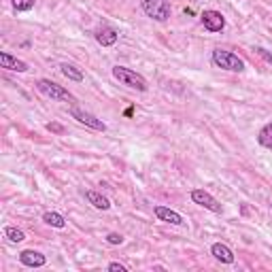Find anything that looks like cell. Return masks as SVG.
Listing matches in <instances>:
<instances>
[{
    "mask_svg": "<svg viewBox=\"0 0 272 272\" xmlns=\"http://www.w3.org/2000/svg\"><path fill=\"white\" fill-rule=\"evenodd\" d=\"M211 60L221 70H230V73H243L245 70V62L236 53H232L228 49H213Z\"/></svg>",
    "mask_w": 272,
    "mask_h": 272,
    "instance_id": "1",
    "label": "cell"
},
{
    "mask_svg": "<svg viewBox=\"0 0 272 272\" xmlns=\"http://www.w3.org/2000/svg\"><path fill=\"white\" fill-rule=\"evenodd\" d=\"M113 77L117 79L122 85H128V87H132V90H138V92H147L149 90V83H147V79L138 75V73H134V70L130 68H126V66H113Z\"/></svg>",
    "mask_w": 272,
    "mask_h": 272,
    "instance_id": "2",
    "label": "cell"
},
{
    "mask_svg": "<svg viewBox=\"0 0 272 272\" xmlns=\"http://www.w3.org/2000/svg\"><path fill=\"white\" fill-rule=\"evenodd\" d=\"M36 90L41 92V94H45L47 98H51V100H58V102H77V98L66 90V87L58 85L55 81H51V79H38V81H36Z\"/></svg>",
    "mask_w": 272,
    "mask_h": 272,
    "instance_id": "3",
    "label": "cell"
},
{
    "mask_svg": "<svg viewBox=\"0 0 272 272\" xmlns=\"http://www.w3.org/2000/svg\"><path fill=\"white\" fill-rule=\"evenodd\" d=\"M140 6L147 17H151L153 21H159V23L168 21L172 15L170 0H140Z\"/></svg>",
    "mask_w": 272,
    "mask_h": 272,
    "instance_id": "4",
    "label": "cell"
},
{
    "mask_svg": "<svg viewBox=\"0 0 272 272\" xmlns=\"http://www.w3.org/2000/svg\"><path fill=\"white\" fill-rule=\"evenodd\" d=\"M68 113H70V117H73V119H77L79 124L92 128V130H96V132H107V124L102 122V119H98L96 115H92L90 111H83V109H79L77 105H73L68 109Z\"/></svg>",
    "mask_w": 272,
    "mask_h": 272,
    "instance_id": "5",
    "label": "cell"
},
{
    "mask_svg": "<svg viewBox=\"0 0 272 272\" xmlns=\"http://www.w3.org/2000/svg\"><path fill=\"white\" fill-rule=\"evenodd\" d=\"M191 202L194 204H198V206H202V209H206V211H211V213H221L223 211V206H221V202L215 196H211L206 189H191Z\"/></svg>",
    "mask_w": 272,
    "mask_h": 272,
    "instance_id": "6",
    "label": "cell"
},
{
    "mask_svg": "<svg viewBox=\"0 0 272 272\" xmlns=\"http://www.w3.org/2000/svg\"><path fill=\"white\" fill-rule=\"evenodd\" d=\"M200 19H202L204 30H209V32H221L226 28V17L215 9H206L202 15H200Z\"/></svg>",
    "mask_w": 272,
    "mask_h": 272,
    "instance_id": "7",
    "label": "cell"
},
{
    "mask_svg": "<svg viewBox=\"0 0 272 272\" xmlns=\"http://www.w3.org/2000/svg\"><path fill=\"white\" fill-rule=\"evenodd\" d=\"M153 213H155V217L159 221H166V223H170V226H183V223H185L183 217H181V213L168 209V206H162V204L153 206Z\"/></svg>",
    "mask_w": 272,
    "mask_h": 272,
    "instance_id": "8",
    "label": "cell"
},
{
    "mask_svg": "<svg viewBox=\"0 0 272 272\" xmlns=\"http://www.w3.org/2000/svg\"><path fill=\"white\" fill-rule=\"evenodd\" d=\"M19 262H21V266H26V268H43L45 264H47L45 255L38 253V251H34V249L21 251V253H19Z\"/></svg>",
    "mask_w": 272,
    "mask_h": 272,
    "instance_id": "9",
    "label": "cell"
},
{
    "mask_svg": "<svg viewBox=\"0 0 272 272\" xmlns=\"http://www.w3.org/2000/svg\"><path fill=\"white\" fill-rule=\"evenodd\" d=\"M0 66L6 70H15V73H26L28 70V64L23 60H17L9 51H0Z\"/></svg>",
    "mask_w": 272,
    "mask_h": 272,
    "instance_id": "10",
    "label": "cell"
},
{
    "mask_svg": "<svg viewBox=\"0 0 272 272\" xmlns=\"http://www.w3.org/2000/svg\"><path fill=\"white\" fill-rule=\"evenodd\" d=\"M94 36H96V43L102 45V47H113L119 41V32L111 26H102Z\"/></svg>",
    "mask_w": 272,
    "mask_h": 272,
    "instance_id": "11",
    "label": "cell"
},
{
    "mask_svg": "<svg viewBox=\"0 0 272 272\" xmlns=\"http://www.w3.org/2000/svg\"><path fill=\"white\" fill-rule=\"evenodd\" d=\"M211 255L217 262H221V264H234V251L230 249L228 245H223V243H215L213 247H211Z\"/></svg>",
    "mask_w": 272,
    "mask_h": 272,
    "instance_id": "12",
    "label": "cell"
},
{
    "mask_svg": "<svg viewBox=\"0 0 272 272\" xmlns=\"http://www.w3.org/2000/svg\"><path fill=\"white\" fill-rule=\"evenodd\" d=\"M85 200L94 206V209H98V211H109L111 209L109 198L102 196L100 191H96V189H85Z\"/></svg>",
    "mask_w": 272,
    "mask_h": 272,
    "instance_id": "13",
    "label": "cell"
},
{
    "mask_svg": "<svg viewBox=\"0 0 272 272\" xmlns=\"http://www.w3.org/2000/svg\"><path fill=\"white\" fill-rule=\"evenodd\" d=\"M60 70H62V75H64V77L70 79V81H77V83H81V81H83V73L75 66V64L64 62V64H60Z\"/></svg>",
    "mask_w": 272,
    "mask_h": 272,
    "instance_id": "14",
    "label": "cell"
},
{
    "mask_svg": "<svg viewBox=\"0 0 272 272\" xmlns=\"http://www.w3.org/2000/svg\"><path fill=\"white\" fill-rule=\"evenodd\" d=\"M43 221L47 223V226H51V228H58V230L66 228V219H64V215L55 213V211L45 213V215H43Z\"/></svg>",
    "mask_w": 272,
    "mask_h": 272,
    "instance_id": "15",
    "label": "cell"
},
{
    "mask_svg": "<svg viewBox=\"0 0 272 272\" xmlns=\"http://www.w3.org/2000/svg\"><path fill=\"white\" fill-rule=\"evenodd\" d=\"M258 142H260L262 147L272 149V122H268V124L258 132Z\"/></svg>",
    "mask_w": 272,
    "mask_h": 272,
    "instance_id": "16",
    "label": "cell"
},
{
    "mask_svg": "<svg viewBox=\"0 0 272 272\" xmlns=\"http://www.w3.org/2000/svg\"><path fill=\"white\" fill-rule=\"evenodd\" d=\"M4 236L9 238L11 243H21L23 238H26V234H23L21 230H17V228H13V226H6L4 228Z\"/></svg>",
    "mask_w": 272,
    "mask_h": 272,
    "instance_id": "17",
    "label": "cell"
},
{
    "mask_svg": "<svg viewBox=\"0 0 272 272\" xmlns=\"http://www.w3.org/2000/svg\"><path fill=\"white\" fill-rule=\"evenodd\" d=\"M13 6H15V11H30V9H34V0H11Z\"/></svg>",
    "mask_w": 272,
    "mask_h": 272,
    "instance_id": "18",
    "label": "cell"
},
{
    "mask_svg": "<svg viewBox=\"0 0 272 272\" xmlns=\"http://www.w3.org/2000/svg\"><path fill=\"white\" fill-rule=\"evenodd\" d=\"M107 243H109V245H122V243H124V236L117 234V232H111V234L107 236Z\"/></svg>",
    "mask_w": 272,
    "mask_h": 272,
    "instance_id": "19",
    "label": "cell"
},
{
    "mask_svg": "<svg viewBox=\"0 0 272 272\" xmlns=\"http://www.w3.org/2000/svg\"><path fill=\"white\" fill-rule=\"evenodd\" d=\"M47 130L53 132V134H64V126L58 122H51V124H47Z\"/></svg>",
    "mask_w": 272,
    "mask_h": 272,
    "instance_id": "20",
    "label": "cell"
},
{
    "mask_svg": "<svg viewBox=\"0 0 272 272\" xmlns=\"http://www.w3.org/2000/svg\"><path fill=\"white\" fill-rule=\"evenodd\" d=\"M107 270H109V272H128L124 264H119V262H111L109 266H107Z\"/></svg>",
    "mask_w": 272,
    "mask_h": 272,
    "instance_id": "21",
    "label": "cell"
},
{
    "mask_svg": "<svg viewBox=\"0 0 272 272\" xmlns=\"http://www.w3.org/2000/svg\"><path fill=\"white\" fill-rule=\"evenodd\" d=\"M255 51H258V53H260V55H262V58H264V60H266L268 64H272V53H270L268 49H264V47H255Z\"/></svg>",
    "mask_w": 272,
    "mask_h": 272,
    "instance_id": "22",
    "label": "cell"
},
{
    "mask_svg": "<svg viewBox=\"0 0 272 272\" xmlns=\"http://www.w3.org/2000/svg\"><path fill=\"white\" fill-rule=\"evenodd\" d=\"M132 113H134V109L130 107V109H126V117H132Z\"/></svg>",
    "mask_w": 272,
    "mask_h": 272,
    "instance_id": "23",
    "label": "cell"
}]
</instances>
